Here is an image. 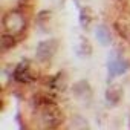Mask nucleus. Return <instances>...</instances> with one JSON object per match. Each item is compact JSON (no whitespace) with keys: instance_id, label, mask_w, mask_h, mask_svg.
I'll use <instances>...</instances> for the list:
<instances>
[{"instance_id":"nucleus-11","label":"nucleus","mask_w":130,"mask_h":130,"mask_svg":"<svg viewBox=\"0 0 130 130\" xmlns=\"http://www.w3.org/2000/svg\"><path fill=\"white\" fill-rule=\"evenodd\" d=\"M77 54L80 57H89L92 54V46H90V43H89L87 38L80 37V41L77 44Z\"/></svg>"},{"instance_id":"nucleus-5","label":"nucleus","mask_w":130,"mask_h":130,"mask_svg":"<svg viewBox=\"0 0 130 130\" xmlns=\"http://www.w3.org/2000/svg\"><path fill=\"white\" fill-rule=\"evenodd\" d=\"M96 20V14L89 8V6H83L81 11H80V25L84 31H89L92 29L93 23Z\"/></svg>"},{"instance_id":"nucleus-6","label":"nucleus","mask_w":130,"mask_h":130,"mask_svg":"<svg viewBox=\"0 0 130 130\" xmlns=\"http://www.w3.org/2000/svg\"><path fill=\"white\" fill-rule=\"evenodd\" d=\"M128 69V63L122 58H112L109 61V77L121 75Z\"/></svg>"},{"instance_id":"nucleus-7","label":"nucleus","mask_w":130,"mask_h":130,"mask_svg":"<svg viewBox=\"0 0 130 130\" xmlns=\"http://www.w3.org/2000/svg\"><path fill=\"white\" fill-rule=\"evenodd\" d=\"M14 80L19 83H28L31 81V72H29V66L26 63H20L14 71Z\"/></svg>"},{"instance_id":"nucleus-4","label":"nucleus","mask_w":130,"mask_h":130,"mask_svg":"<svg viewBox=\"0 0 130 130\" xmlns=\"http://www.w3.org/2000/svg\"><path fill=\"white\" fill-rule=\"evenodd\" d=\"M74 96L81 101V103H90L92 100V89L89 86L87 81L84 80H80L78 83L74 84Z\"/></svg>"},{"instance_id":"nucleus-13","label":"nucleus","mask_w":130,"mask_h":130,"mask_svg":"<svg viewBox=\"0 0 130 130\" xmlns=\"http://www.w3.org/2000/svg\"><path fill=\"white\" fill-rule=\"evenodd\" d=\"M90 0H75V3L80 6V8H83V5H86V3H89Z\"/></svg>"},{"instance_id":"nucleus-8","label":"nucleus","mask_w":130,"mask_h":130,"mask_svg":"<svg viewBox=\"0 0 130 130\" xmlns=\"http://www.w3.org/2000/svg\"><path fill=\"white\" fill-rule=\"evenodd\" d=\"M95 37H96V40L100 41V44H103V46H107V44L110 43V40H112L110 31H109V28H107L106 25L96 26V29H95Z\"/></svg>"},{"instance_id":"nucleus-1","label":"nucleus","mask_w":130,"mask_h":130,"mask_svg":"<svg viewBox=\"0 0 130 130\" xmlns=\"http://www.w3.org/2000/svg\"><path fill=\"white\" fill-rule=\"evenodd\" d=\"M41 106H43L41 107V122H43V125L47 127V128L58 127L61 124V121H63L61 110L54 103H49V101L43 103Z\"/></svg>"},{"instance_id":"nucleus-12","label":"nucleus","mask_w":130,"mask_h":130,"mask_svg":"<svg viewBox=\"0 0 130 130\" xmlns=\"http://www.w3.org/2000/svg\"><path fill=\"white\" fill-rule=\"evenodd\" d=\"M0 44H2V49L3 51H8V49H12L15 44H17V40L14 37V34H9V32H5L0 38Z\"/></svg>"},{"instance_id":"nucleus-10","label":"nucleus","mask_w":130,"mask_h":130,"mask_svg":"<svg viewBox=\"0 0 130 130\" xmlns=\"http://www.w3.org/2000/svg\"><path fill=\"white\" fill-rule=\"evenodd\" d=\"M121 96H122V89H121L119 86H116V84L110 86V87L107 89V92H106V98H107V101H109L110 104L119 103Z\"/></svg>"},{"instance_id":"nucleus-2","label":"nucleus","mask_w":130,"mask_h":130,"mask_svg":"<svg viewBox=\"0 0 130 130\" xmlns=\"http://www.w3.org/2000/svg\"><path fill=\"white\" fill-rule=\"evenodd\" d=\"M26 26V20H25V15L20 12V11H9L3 15V28L6 32L9 34H20L23 32Z\"/></svg>"},{"instance_id":"nucleus-9","label":"nucleus","mask_w":130,"mask_h":130,"mask_svg":"<svg viewBox=\"0 0 130 130\" xmlns=\"http://www.w3.org/2000/svg\"><path fill=\"white\" fill-rule=\"evenodd\" d=\"M115 29L116 32L127 41H130V22L124 20V19H119L115 22Z\"/></svg>"},{"instance_id":"nucleus-3","label":"nucleus","mask_w":130,"mask_h":130,"mask_svg":"<svg viewBox=\"0 0 130 130\" xmlns=\"http://www.w3.org/2000/svg\"><path fill=\"white\" fill-rule=\"evenodd\" d=\"M57 49H58V40H55V38H49V40L40 41L37 49H35V57L40 61H49L55 55Z\"/></svg>"}]
</instances>
